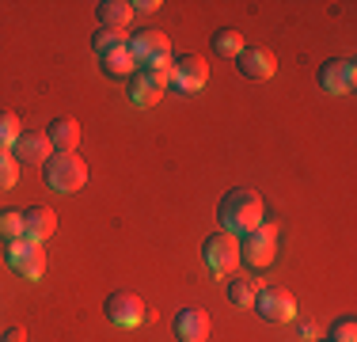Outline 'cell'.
Listing matches in <instances>:
<instances>
[{
  "mask_svg": "<svg viewBox=\"0 0 357 342\" xmlns=\"http://www.w3.org/2000/svg\"><path fill=\"white\" fill-rule=\"evenodd\" d=\"M217 221L220 232H232L236 239L248 236L251 228L262 225V194L251 191V186H232L217 205Z\"/></svg>",
  "mask_w": 357,
  "mask_h": 342,
  "instance_id": "6da1fadb",
  "label": "cell"
},
{
  "mask_svg": "<svg viewBox=\"0 0 357 342\" xmlns=\"http://www.w3.org/2000/svg\"><path fill=\"white\" fill-rule=\"evenodd\" d=\"M42 179H46V186L57 194H76L88 183V164H84L76 152H54V156L42 164Z\"/></svg>",
  "mask_w": 357,
  "mask_h": 342,
  "instance_id": "7a4b0ae2",
  "label": "cell"
},
{
  "mask_svg": "<svg viewBox=\"0 0 357 342\" xmlns=\"http://www.w3.org/2000/svg\"><path fill=\"white\" fill-rule=\"evenodd\" d=\"M240 259L251 270H270L278 259V225L262 221L259 228H251L248 236H240Z\"/></svg>",
  "mask_w": 357,
  "mask_h": 342,
  "instance_id": "3957f363",
  "label": "cell"
},
{
  "mask_svg": "<svg viewBox=\"0 0 357 342\" xmlns=\"http://www.w3.org/2000/svg\"><path fill=\"white\" fill-rule=\"evenodd\" d=\"M126 50H130V57H133V65H137V68L172 65V38H167L164 31H156V27L137 31L130 42H126Z\"/></svg>",
  "mask_w": 357,
  "mask_h": 342,
  "instance_id": "277c9868",
  "label": "cell"
},
{
  "mask_svg": "<svg viewBox=\"0 0 357 342\" xmlns=\"http://www.w3.org/2000/svg\"><path fill=\"white\" fill-rule=\"evenodd\" d=\"M202 259H206V267L213 278H232L236 267H240V239L232 232H213L206 236V244H202Z\"/></svg>",
  "mask_w": 357,
  "mask_h": 342,
  "instance_id": "5b68a950",
  "label": "cell"
},
{
  "mask_svg": "<svg viewBox=\"0 0 357 342\" xmlns=\"http://www.w3.org/2000/svg\"><path fill=\"white\" fill-rule=\"evenodd\" d=\"M209 80V65L202 54H183V57H172V80L167 88L183 91V96H198Z\"/></svg>",
  "mask_w": 357,
  "mask_h": 342,
  "instance_id": "8992f818",
  "label": "cell"
},
{
  "mask_svg": "<svg viewBox=\"0 0 357 342\" xmlns=\"http://www.w3.org/2000/svg\"><path fill=\"white\" fill-rule=\"evenodd\" d=\"M103 312L114 327H141V323L149 320V304H144L137 293H130V289H114V293L107 297Z\"/></svg>",
  "mask_w": 357,
  "mask_h": 342,
  "instance_id": "52a82bcc",
  "label": "cell"
},
{
  "mask_svg": "<svg viewBox=\"0 0 357 342\" xmlns=\"http://www.w3.org/2000/svg\"><path fill=\"white\" fill-rule=\"evenodd\" d=\"M4 259L23 281H42V274H46V251H42V244H31V239L8 244Z\"/></svg>",
  "mask_w": 357,
  "mask_h": 342,
  "instance_id": "ba28073f",
  "label": "cell"
},
{
  "mask_svg": "<svg viewBox=\"0 0 357 342\" xmlns=\"http://www.w3.org/2000/svg\"><path fill=\"white\" fill-rule=\"evenodd\" d=\"M255 312L266 323H293L296 320V297L285 285H266L255 297Z\"/></svg>",
  "mask_w": 357,
  "mask_h": 342,
  "instance_id": "9c48e42d",
  "label": "cell"
},
{
  "mask_svg": "<svg viewBox=\"0 0 357 342\" xmlns=\"http://www.w3.org/2000/svg\"><path fill=\"white\" fill-rule=\"evenodd\" d=\"M319 88L327 91V96H354L357 65L350 61V57H331V61L319 68Z\"/></svg>",
  "mask_w": 357,
  "mask_h": 342,
  "instance_id": "30bf717a",
  "label": "cell"
},
{
  "mask_svg": "<svg viewBox=\"0 0 357 342\" xmlns=\"http://www.w3.org/2000/svg\"><path fill=\"white\" fill-rule=\"evenodd\" d=\"M164 91H167V84L160 80L156 73H149V68H137V73L126 80V96L133 99V107H156L160 99H164Z\"/></svg>",
  "mask_w": 357,
  "mask_h": 342,
  "instance_id": "8fae6325",
  "label": "cell"
},
{
  "mask_svg": "<svg viewBox=\"0 0 357 342\" xmlns=\"http://www.w3.org/2000/svg\"><path fill=\"white\" fill-rule=\"evenodd\" d=\"M236 65H240V73L248 76V80H270V76L278 73V57H274V50H266V46H243V54L236 57Z\"/></svg>",
  "mask_w": 357,
  "mask_h": 342,
  "instance_id": "7c38bea8",
  "label": "cell"
},
{
  "mask_svg": "<svg viewBox=\"0 0 357 342\" xmlns=\"http://www.w3.org/2000/svg\"><path fill=\"white\" fill-rule=\"evenodd\" d=\"M12 156L20 160V164H46V160L54 156V144H50L46 130H23L20 141L12 144Z\"/></svg>",
  "mask_w": 357,
  "mask_h": 342,
  "instance_id": "4fadbf2b",
  "label": "cell"
},
{
  "mask_svg": "<svg viewBox=\"0 0 357 342\" xmlns=\"http://www.w3.org/2000/svg\"><path fill=\"white\" fill-rule=\"evenodd\" d=\"M54 232H57V213L50 209V205H31V209H23V239L46 244Z\"/></svg>",
  "mask_w": 357,
  "mask_h": 342,
  "instance_id": "5bb4252c",
  "label": "cell"
},
{
  "mask_svg": "<svg viewBox=\"0 0 357 342\" xmlns=\"http://www.w3.org/2000/svg\"><path fill=\"white\" fill-rule=\"evenodd\" d=\"M175 339L178 342H202L209 339V315L202 308H183L175 315Z\"/></svg>",
  "mask_w": 357,
  "mask_h": 342,
  "instance_id": "9a60e30c",
  "label": "cell"
},
{
  "mask_svg": "<svg viewBox=\"0 0 357 342\" xmlns=\"http://www.w3.org/2000/svg\"><path fill=\"white\" fill-rule=\"evenodd\" d=\"M46 137H50V144H54V152H76V144H80V122L69 114H61V118H54V122L46 126Z\"/></svg>",
  "mask_w": 357,
  "mask_h": 342,
  "instance_id": "2e32d148",
  "label": "cell"
},
{
  "mask_svg": "<svg viewBox=\"0 0 357 342\" xmlns=\"http://www.w3.org/2000/svg\"><path fill=\"white\" fill-rule=\"evenodd\" d=\"M96 15H99V27L126 31V27H130V20H133V8H130V0H99Z\"/></svg>",
  "mask_w": 357,
  "mask_h": 342,
  "instance_id": "e0dca14e",
  "label": "cell"
},
{
  "mask_svg": "<svg viewBox=\"0 0 357 342\" xmlns=\"http://www.w3.org/2000/svg\"><path fill=\"white\" fill-rule=\"evenodd\" d=\"M99 68L110 76V80H130L133 73H137V65H133V57H130V50H110V54L99 57Z\"/></svg>",
  "mask_w": 357,
  "mask_h": 342,
  "instance_id": "ac0fdd59",
  "label": "cell"
},
{
  "mask_svg": "<svg viewBox=\"0 0 357 342\" xmlns=\"http://www.w3.org/2000/svg\"><path fill=\"white\" fill-rule=\"evenodd\" d=\"M243 31H236V27H220L213 31V54L217 57H228V61H236V57L243 54Z\"/></svg>",
  "mask_w": 357,
  "mask_h": 342,
  "instance_id": "d6986e66",
  "label": "cell"
},
{
  "mask_svg": "<svg viewBox=\"0 0 357 342\" xmlns=\"http://www.w3.org/2000/svg\"><path fill=\"white\" fill-rule=\"evenodd\" d=\"M259 281L255 278H232L228 281V301H232L236 308H251L255 304V297H259Z\"/></svg>",
  "mask_w": 357,
  "mask_h": 342,
  "instance_id": "ffe728a7",
  "label": "cell"
},
{
  "mask_svg": "<svg viewBox=\"0 0 357 342\" xmlns=\"http://www.w3.org/2000/svg\"><path fill=\"white\" fill-rule=\"evenodd\" d=\"M23 133V122L15 110H0V152H12V144L20 141Z\"/></svg>",
  "mask_w": 357,
  "mask_h": 342,
  "instance_id": "44dd1931",
  "label": "cell"
},
{
  "mask_svg": "<svg viewBox=\"0 0 357 342\" xmlns=\"http://www.w3.org/2000/svg\"><path fill=\"white\" fill-rule=\"evenodd\" d=\"M126 42H130V34H126V31H107V27H99L96 34H91V50H96V57L110 54V50H122Z\"/></svg>",
  "mask_w": 357,
  "mask_h": 342,
  "instance_id": "7402d4cb",
  "label": "cell"
},
{
  "mask_svg": "<svg viewBox=\"0 0 357 342\" xmlns=\"http://www.w3.org/2000/svg\"><path fill=\"white\" fill-rule=\"evenodd\" d=\"M0 239L4 244L23 239V209H0Z\"/></svg>",
  "mask_w": 357,
  "mask_h": 342,
  "instance_id": "603a6c76",
  "label": "cell"
},
{
  "mask_svg": "<svg viewBox=\"0 0 357 342\" xmlns=\"http://www.w3.org/2000/svg\"><path fill=\"white\" fill-rule=\"evenodd\" d=\"M20 183V160L12 152H0V191H12Z\"/></svg>",
  "mask_w": 357,
  "mask_h": 342,
  "instance_id": "cb8c5ba5",
  "label": "cell"
},
{
  "mask_svg": "<svg viewBox=\"0 0 357 342\" xmlns=\"http://www.w3.org/2000/svg\"><path fill=\"white\" fill-rule=\"evenodd\" d=\"M327 339L331 342H357V320H354V315L335 320V323H331V331H327Z\"/></svg>",
  "mask_w": 357,
  "mask_h": 342,
  "instance_id": "d4e9b609",
  "label": "cell"
},
{
  "mask_svg": "<svg viewBox=\"0 0 357 342\" xmlns=\"http://www.w3.org/2000/svg\"><path fill=\"white\" fill-rule=\"evenodd\" d=\"M296 331H301V339H304V342H316V339H323V323H319V320H312V315H308V320H301V323H296Z\"/></svg>",
  "mask_w": 357,
  "mask_h": 342,
  "instance_id": "484cf974",
  "label": "cell"
},
{
  "mask_svg": "<svg viewBox=\"0 0 357 342\" xmlns=\"http://www.w3.org/2000/svg\"><path fill=\"white\" fill-rule=\"evenodd\" d=\"M0 339H4V342H27V327H23V323H12Z\"/></svg>",
  "mask_w": 357,
  "mask_h": 342,
  "instance_id": "4316f807",
  "label": "cell"
},
{
  "mask_svg": "<svg viewBox=\"0 0 357 342\" xmlns=\"http://www.w3.org/2000/svg\"><path fill=\"white\" fill-rule=\"evenodd\" d=\"M133 8V15H149V12H156V8H164L160 0H137V4H130Z\"/></svg>",
  "mask_w": 357,
  "mask_h": 342,
  "instance_id": "83f0119b",
  "label": "cell"
},
{
  "mask_svg": "<svg viewBox=\"0 0 357 342\" xmlns=\"http://www.w3.org/2000/svg\"><path fill=\"white\" fill-rule=\"evenodd\" d=\"M316 342H331V339H316Z\"/></svg>",
  "mask_w": 357,
  "mask_h": 342,
  "instance_id": "f1b7e54d",
  "label": "cell"
},
{
  "mask_svg": "<svg viewBox=\"0 0 357 342\" xmlns=\"http://www.w3.org/2000/svg\"><path fill=\"white\" fill-rule=\"evenodd\" d=\"M202 342H209V339H202Z\"/></svg>",
  "mask_w": 357,
  "mask_h": 342,
  "instance_id": "f546056e",
  "label": "cell"
},
{
  "mask_svg": "<svg viewBox=\"0 0 357 342\" xmlns=\"http://www.w3.org/2000/svg\"><path fill=\"white\" fill-rule=\"evenodd\" d=\"M0 342H4V339H0Z\"/></svg>",
  "mask_w": 357,
  "mask_h": 342,
  "instance_id": "4dcf8cb0",
  "label": "cell"
}]
</instances>
